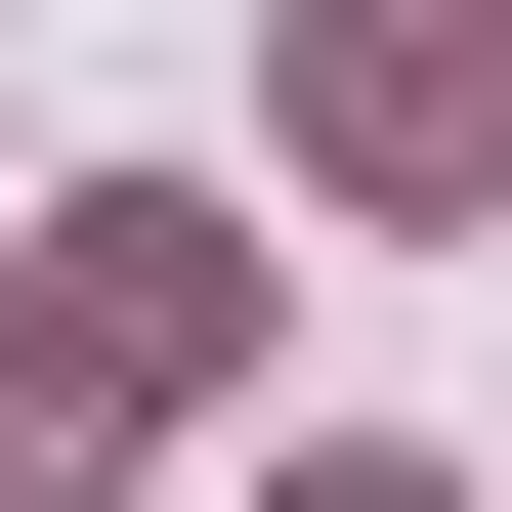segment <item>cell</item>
<instances>
[{"instance_id":"cell-3","label":"cell","mask_w":512,"mask_h":512,"mask_svg":"<svg viewBox=\"0 0 512 512\" xmlns=\"http://www.w3.org/2000/svg\"><path fill=\"white\" fill-rule=\"evenodd\" d=\"M0 512H86V384H0Z\"/></svg>"},{"instance_id":"cell-1","label":"cell","mask_w":512,"mask_h":512,"mask_svg":"<svg viewBox=\"0 0 512 512\" xmlns=\"http://www.w3.org/2000/svg\"><path fill=\"white\" fill-rule=\"evenodd\" d=\"M299 171L342 214H470L512 171V0H299Z\"/></svg>"},{"instance_id":"cell-2","label":"cell","mask_w":512,"mask_h":512,"mask_svg":"<svg viewBox=\"0 0 512 512\" xmlns=\"http://www.w3.org/2000/svg\"><path fill=\"white\" fill-rule=\"evenodd\" d=\"M214 342H256V256L128 171V214H43V342H0V384H214Z\"/></svg>"},{"instance_id":"cell-4","label":"cell","mask_w":512,"mask_h":512,"mask_svg":"<svg viewBox=\"0 0 512 512\" xmlns=\"http://www.w3.org/2000/svg\"><path fill=\"white\" fill-rule=\"evenodd\" d=\"M256 512H427V470H384V427H299V470H256Z\"/></svg>"}]
</instances>
